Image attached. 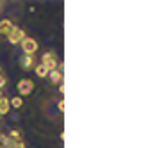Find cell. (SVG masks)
Returning <instances> with one entry per match:
<instances>
[{
    "label": "cell",
    "mask_w": 152,
    "mask_h": 148,
    "mask_svg": "<svg viewBox=\"0 0 152 148\" xmlns=\"http://www.w3.org/2000/svg\"><path fill=\"white\" fill-rule=\"evenodd\" d=\"M41 64L48 70V71H52V70H57V64H59V61H57V54L54 52V50H48V52H45L43 55H41Z\"/></svg>",
    "instance_id": "1"
},
{
    "label": "cell",
    "mask_w": 152,
    "mask_h": 148,
    "mask_svg": "<svg viewBox=\"0 0 152 148\" xmlns=\"http://www.w3.org/2000/svg\"><path fill=\"white\" fill-rule=\"evenodd\" d=\"M20 46H22V52H23L25 55H34V54L38 52V48H39L38 41H36L34 38H31V36H27V38L20 43Z\"/></svg>",
    "instance_id": "2"
},
{
    "label": "cell",
    "mask_w": 152,
    "mask_h": 148,
    "mask_svg": "<svg viewBox=\"0 0 152 148\" xmlns=\"http://www.w3.org/2000/svg\"><path fill=\"white\" fill-rule=\"evenodd\" d=\"M6 38H7V41H9L11 45H20V43L27 38V32H25L23 29H20V27H15Z\"/></svg>",
    "instance_id": "3"
},
{
    "label": "cell",
    "mask_w": 152,
    "mask_h": 148,
    "mask_svg": "<svg viewBox=\"0 0 152 148\" xmlns=\"http://www.w3.org/2000/svg\"><path fill=\"white\" fill-rule=\"evenodd\" d=\"M16 89H18V93H20L22 98H23V96H29V95L34 91V82H32L31 79H22V81L16 84Z\"/></svg>",
    "instance_id": "4"
},
{
    "label": "cell",
    "mask_w": 152,
    "mask_h": 148,
    "mask_svg": "<svg viewBox=\"0 0 152 148\" xmlns=\"http://www.w3.org/2000/svg\"><path fill=\"white\" fill-rule=\"evenodd\" d=\"M18 61H20V68H22L23 71L34 70V66H36V57H34V55H25V54H22V57H20Z\"/></svg>",
    "instance_id": "5"
},
{
    "label": "cell",
    "mask_w": 152,
    "mask_h": 148,
    "mask_svg": "<svg viewBox=\"0 0 152 148\" xmlns=\"http://www.w3.org/2000/svg\"><path fill=\"white\" fill-rule=\"evenodd\" d=\"M16 25L9 20V18H4V20H0V36H7Z\"/></svg>",
    "instance_id": "6"
},
{
    "label": "cell",
    "mask_w": 152,
    "mask_h": 148,
    "mask_svg": "<svg viewBox=\"0 0 152 148\" xmlns=\"http://www.w3.org/2000/svg\"><path fill=\"white\" fill-rule=\"evenodd\" d=\"M47 77H48V81H50L54 86H56V84L59 86V84L63 82V71H61V70H52V71H48Z\"/></svg>",
    "instance_id": "7"
},
{
    "label": "cell",
    "mask_w": 152,
    "mask_h": 148,
    "mask_svg": "<svg viewBox=\"0 0 152 148\" xmlns=\"http://www.w3.org/2000/svg\"><path fill=\"white\" fill-rule=\"evenodd\" d=\"M9 111H11L9 98L2 95V96H0V116H6V114H9Z\"/></svg>",
    "instance_id": "8"
},
{
    "label": "cell",
    "mask_w": 152,
    "mask_h": 148,
    "mask_svg": "<svg viewBox=\"0 0 152 148\" xmlns=\"http://www.w3.org/2000/svg\"><path fill=\"white\" fill-rule=\"evenodd\" d=\"M34 71H36V75H38L39 79H45V77L48 75V70H47V68H45L41 62H38V64L34 66Z\"/></svg>",
    "instance_id": "9"
},
{
    "label": "cell",
    "mask_w": 152,
    "mask_h": 148,
    "mask_svg": "<svg viewBox=\"0 0 152 148\" xmlns=\"http://www.w3.org/2000/svg\"><path fill=\"white\" fill-rule=\"evenodd\" d=\"M9 105H11L13 109H22L23 98H22V96H13V98H9Z\"/></svg>",
    "instance_id": "10"
},
{
    "label": "cell",
    "mask_w": 152,
    "mask_h": 148,
    "mask_svg": "<svg viewBox=\"0 0 152 148\" xmlns=\"http://www.w3.org/2000/svg\"><path fill=\"white\" fill-rule=\"evenodd\" d=\"M7 137H9L11 141H15V143H16V141H22V139H23V136H22V132H20V130H16V128H15V130H9V134H7Z\"/></svg>",
    "instance_id": "11"
},
{
    "label": "cell",
    "mask_w": 152,
    "mask_h": 148,
    "mask_svg": "<svg viewBox=\"0 0 152 148\" xmlns=\"http://www.w3.org/2000/svg\"><path fill=\"white\" fill-rule=\"evenodd\" d=\"M6 84H7V79H6V75H2V73H0V89H2Z\"/></svg>",
    "instance_id": "12"
},
{
    "label": "cell",
    "mask_w": 152,
    "mask_h": 148,
    "mask_svg": "<svg viewBox=\"0 0 152 148\" xmlns=\"http://www.w3.org/2000/svg\"><path fill=\"white\" fill-rule=\"evenodd\" d=\"M57 109H59V112L64 111V100H59V102H57Z\"/></svg>",
    "instance_id": "13"
},
{
    "label": "cell",
    "mask_w": 152,
    "mask_h": 148,
    "mask_svg": "<svg viewBox=\"0 0 152 148\" xmlns=\"http://www.w3.org/2000/svg\"><path fill=\"white\" fill-rule=\"evenodd\" d=\"M59 93H61V95H63V93H64V84H63V82H61V84H59Z\"/></svg>",
    "instance_id": "14"
},
{
    "label": "cell",
    "mask_w": 152,
    "mask_h": 148,
    "mask_svg": "<svg viewBox=\"0 0 152 148\" xmlns=\"http://www.w3.org/2000/svg\"><path fill=\"white\" fill-rule=\"evenodd\" d=\"M4 7H6V2H0V13L4 11Z\"/></svg>",
    "instance_id": "15"
},
{
    "label": "cell",
    "mask_w": 152,
    "mask_h": 148,
    "mask_svg": "<svg viewBox=\"0 0 152 148\" xmlns=\"http://www.w3.org/2000/svg\"><path fill=\"white\" fill-rule=\"evenodd\" d=\"M0 73H2V68H0Z\"/></svg>",
    "instance_id": "16"
}]
</instances>
